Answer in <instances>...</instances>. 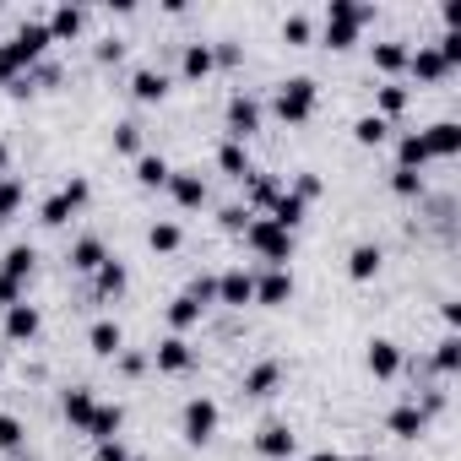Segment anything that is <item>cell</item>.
Segmentation results:
<instances>
[{"instance_id":"cell-1","label":"cell","mask_w":461,"mask_h":461,"mask_svg":"<svg viewBox=\"0 0 461 461\" xmlns=\"http://www.w3.org/2000/svg\"><path fill=\"white\" fill-rule=\"evenodd\" d=\"M245 245H250L272 272H288V261H294V234H283V228H277L267 212H250V222H245Z\"/></svg>"},{"instance_id":"cell-2","label":"cell","mask_w":461,"mask_h":461,"mask_svg":"<svg viewBox=\"0 0 461 461\" xmlns=\"http://www.w3.org/2000/svg\"><path fill=\"white\" fill-rule=\"evenodd\" d=\"M375 23V6H358V0H331L326 6V44L331 50H353L358 44V28Z\"/></svg>"},{"instance_id":"cell-3","label":"cell","mask_w":461,"mask_h":461,"mask_svg":"<svg viewBox=\"0 0 461 461\" xmlns=\"http://www.w3.org/2000/svg\"><path fill=\"white\" fill-rule=\"evenodd\" d=\"M315 104H321V87H315L310 77H288V82L277 87V98H272V114H277L283 125H304V120L315 114Z\"/></svg>"},{"instance_id":"cell-4","label":"cell","mask_w":461,"mask_h":461,"mask_svg":"<svg viewBox=\"0 0 461 461\" xmlns=\"http://www.w3.org/2000/svg\"><path fill=\"white\" fill-rule=\"evenodd\" d=\"M217 402L212 396H190L185 402V412H179V434H185V445H206L212 434H217Z\"/></svg>"},{"instance_id":"cell-5","label":"cell","mask_w":461,"mask_h":461,"mask_svg":"<svg viewBox=\"0 0 461 461\" xmlns=\"http://www.w3.org/2000/svg\"><path fill=\"white\" fill-rule=\"evenodd\" d=\"M55 39H50V28L44 23H23L12 39H6V50H12V66L23 71V66H33V60H44V50H50Z\"/></svg>"},{"instance_id":"cell-6","label":"cell","mask_w":461,"mask_h":461,"mask_svg":"<svg viewBox=\"0 0 461 461\" xmlns=\"http://www.w3.org/2000/svg\"><path fill=\"white\" fill-rule=\"evenodd\" d=\"M261 131V104L250 98V93H234V98H228V141H250Z\"/></svg>"},{"instance_id":"cell-7","label":"cell","mask_w":461,"mask_h":461,"mask_svg":"<svg viewBox=\"0 0 461 461\" xmlns=\"http://www.w3.org/2000/svg\"><path fill=\"white\" fill-rule=\"evenodd\" d=\"M152 364H158V375H190L195 369V348L185 337H163L152 348Z\"/></svg>"},{"instance_id":"cell-8","label":"cell","mask_w":461,"mask_h":461,"mask_svg":"<svg viewBox=\"0 0 461 461\" xmlns=\"http://www.w3.org/2000/svg\"><path fill=\"white\" fill-rule=\"evenodd\" d=\"M217 304H228V310H245V304H256V277H250L245 267L222 272V277H217Z\"/></svg>"},{"instance_id":"cell-9","label":"cell","mask_w":461,"mask_h":461,"mask_svg":"<svg viewBox=\"0 0 461 461\" xmlns=\"http://www.w3.org/2000/svg\"><path fill=\"white\" fill-rule=\"evenodd\" d=\"M407 71H412V82H423V87H439V82L450 77V66L439 60V50H434V44L407 50Z\"/></svg>"},{"instance_id":"cell-10","label":"cell","mask_w":461,"mask_h":461,"mask_svg":"<svg viewBox=\"0 0 461 461\" xmlns=\"http://www.w3.org/2000/svg\"><path fill=\"white\" fill-rule=\"evenodd\" d=\"M168 195H174L185 212H195V206H206V179H201L195 168H174V174H168Z\"/></svg>"},{"instance_id":"cell-11","label":"cell","mask_w":461,"mask_h":461,"mask_svg":"<svg viewBox=\"0 0 461 461\" xmlns=\"http://www.w3.org/2000/svg\"><path fill=\"white\" fill-rule=\"evenodd\" d=\"M364 364H369L375 380H396V375H402V348H396L391 337H375L369 353H364Z\"/></svg>"},{"instance_id":"cell-12","label":"cell","mask_w":461,"mask_h":461,"mask_svg":"<svg viewBox=\"0 0 461 461\" xmlns=\"http://www.w3.org/2000/svg\"><path fill=\"white\" fill-rule=\"evenodd\" d=\"M418 136H423L429 158H456V152H461V125H456V120H434V125L418 131Z\"/></svg>"},{"instance_id":"cell-13","label":"cell","mask_w":461,"mask_h":461,"mask_svg":"<svg viewBox=\"0 0 461 461\" xmlns=\"http://www.w3.org/2000/svg\"><path fill=\"white\" fill-rule=\"evenodd\" d=\"M277 385H283V364H277V358H261V364H256V369H245V380H240V391H245V396H256V402H261V396H272Z\"/></svg>"},{"instance_id":"cell-14","label":"cell","mask_w":461,"mask_h":461,"mask_svg":"<svg viewBox=\"0 0 461 461\" xmlns=\"http://www.w3.org/2000/svg\"><path fill=\"white\" fill-rule=\"evenodd\" d=\"M256 445H261V456H272V461H294V445H299V434H294L288 423H267V429L256 434Z\"/></svg>"},{"instance_id":"cell-15","label":"cell","mask_w":461,"mask_h":461,"mask_svg":"<svg viewBox=\"0 0 461 461\" xmlns=\"http://www.w3.org/2000/svg\"><path fill=\"white\" fill-rule=\"evenodd\" d=\"M104 261H109V250H104V240H98V234H82V240L71 245V272L93 277V272H98Z\"/></svg>"},{"instance_id":"cell-16","label":"cell","mask_w":461,"mask_h":461,"mask_svg":"<svg viewBox=\"0 0 461 461\" xmlns=\"http://www.w3.org/2000/svg\"><path fill=\"white\" fill-rule=\"evenodd\" d=\"M288 299H294V272H267V277H256V304L277 310V304H288Z\"/></svg>"},{"instance_id":"cell-17","label":"cell","mask_w":461,"mask_h":461,"mask_svg":"<svg viewBox=\"0 0 461 461\" xmlns=\"http://www.w3.org/2000/svg\"><path fill=\"white\" fill-rule=\"evenodd\" d=\"M39 326H44V321H39V310H33L28 299L6 310V342H33V337H39Z\"/></svg>"},{"instance_id":"cell-18","label":"cell","mask_w":461,"mask_h":461,"mask_svg":"<svg viewBox=\"0 0 461 461\" xmlns=\"http://www.w3.org/2000/svg\"><path fill=\"white\" fill-rule=\"evenodd\" d=\"M385 429H391L396 439H418V434H429V412H423L418 402H407V407H396V412L385 418Z\"/></svg>"},{"instance_id":"cell-19","label":"cell","mask_w":461,"mask_h":461,"mask_svg":"<svg viewBox=\"0 0 461 461\" xmlns=\"http://www.w3.org/2000/svg\"><path fill=\"white\" fill-rule=\"evenodd\" d=\"M212 71H217L212 44H185V55H179V77H185V82H206Z\"/></svg>"},{"instance_id":"cell-20","label":"cell","mask_w":461,"mask_h":461,"mask_svg":"<svg viewBox=\"0 0 461 461\" xmlns=\"http://www.w3.org/2000/svg\"><path fill=\"white\" fill-rule=\"evenodd\" d=\"M131 98H136V104H163V98H168V77L152 71V66H141V71L131 77Z\"/></svg>"},{"instance_id":"cell-21","label":"cell","mask_w":461,"mask_h":461,"mask_svg":"<svg viewBox=\"0 0 461 461\" xmlns=\"http://www.w3.org/2000/svg\"><path fill=\"white\" fill-rule=\"evenodd\" d=\"M380 261H385L380 245H353V250H348V277H353V283H375V277H380Z\"/></svg>"},{"instance_id":"cell-22","label":"cell","mask_w":461,"mask_h":461,"mask_svg":"<svg viewBox=\"0 0 461 461\" xmlns=\"http://www.w3.org/2000/svg\"><path fill=\"white\" fill-rule=\"evenodd\" d=\"M125 283H131V272H125V261H114V256L93 272V294H98V299H120Z\"/></svg>"},{"instance_id":"cell-23","label":"cell","mask_w":461,"mask_h":461,"mask_svg":"<svg viewBox=\"0 0 461 461\" xmlns=\"http://www.w3.org/2000/svg\"><path fill=\"white\" fill-rule=\"evenodd\" d=\"M60 407H66V423H71V429H87V423H93V412H98V396H93L87 385H71Z\"/></svg>"},{"instance_id":"cell-24","label":"cell","mask_w":461,"mask_h":461,"mask_svg":"<svg viewBox=\"0 0 461 461\" xmlns=\"http://www.w3.org/2000/svg\"><path fill=\"white\" fill-rule=\"evenodd\" d=\"M120 429H125V407H120V402H98V412H93V423H87L82 434H93V439H120Z\"/></svg>"},{"instance_id":"cell-25","label":"cell","mask_w":461,"mask_h":461,"mask_svg":"<svg viewBox=\"0 0 461 461\" xmlns=\"http://www.w3.org/2000/svg\"><path fill=\"white\" fill-rule=\"evenodd\" d=\"M44 28H50L55 44H66V39H77V33L87 28V12H82V6H55V17H50Z\"/></svg>"},{"instance_id":"cell-26","label":"cell","mask_w":461,"mask_h":461,"mask_svg":"<svg viewBox=\"0 0 461 461\" xmlns=\"http://www.w3.org/2000/svg\"><path fill=\"white\" fill-rule=\"evenodd\" d=\"M168 174H174V168H168L163 152H141V158H136V185H141V190H163Z\"/></svg>"},{"instance_id":"cell-27","label":"cell","mask_w":461,"mask_h":461,"mask_svg":"<svg viewBox=\"0 0 461 461\" xmlns=\"http://www.w3.org/2000/svg\"><path fill=\"white\" fill-rule=\"evenodd\" d=\"M267 217H272V222H277V228H283V234H294V228H299V222H304V201H299V195H294V190H283V195H277V201H272V206H267Z\"/></svg>"},{"instance_id":"cell-28","label":"cell","mask_w":461,"mask_h":461,"mask_svg":"<svg viewBox=\"0 0 461 461\" xmlns=\"http://www.w3.org/2000/svg\"><path fill=\"white\" fill-rule=\"evenodd\" d=\"M87 348H93L98 358H114V353L125 348V331H120V321H98V326L87 331Z\"/></svg>"},{"instance_id":"cell-29","label":"cell","mask_w":461,"mask_h":461,"mask_svg":"<svg viewBox=\"0 0 461 461\" xmlns=\"http://www.w3.org/2000/svg\"><path fill=\"white\" fill-rule=\"evenodd\" d=\"M217 168H222L228 179H250V174H256V168H250V152H245L240 141H222V147H217Z\"/></svg>"},{"instance_id":"cell-30","label":"cell","mask_w":461,"mask_h":461,"mask_svg":"<svg viewBox=\"0 0 461 461\" xmlns=\"http://www.w3.org/2000/svg\"><path fill=\"white\" fill-rule=\"evenodd\" d=\"M147 245H152V256H174V250L185 245V228L163 217V222H152V228H147Z\"/></svg>"},{"instance_id":"cell-31","label":"cell","mask_w":461,"mask_h":461,"mask_svg":"<svg viewBox=\"0 0 461 461\" xmlns=\"http://www.w3.org/2000/svg\"><path fill=\"white\" fill-rule=\"evenodd\" d=\"M33 267H39V250H33V245H12V250H6V261H0V272L17 277V283H28V277H33Z\"/></svg>"},{"instance_id":"cell-32","label":"cell","mask_w":461,"mask_h":461,"mask_svg":"<svg viewBox=\"0 0 461 461\" xmlns=\"http://www.w3.org/2000/svg\"><path fill=\"white\" fill-rule=\"evenodd\" d=\"M375 71H385V77L407 71V44H402V39H385V44H375Z\"/></svg>"},{"instance_id":"cell-33","label":"cell","mask_w":461,"mask_h":461,"mask_svg":"<svg viewBox=\"0 0 461 461\" xmlns=\"http://www.w3.org/2000/svg\"><path fill=\"white\" fill-rule=\"evenodd\" d=\"M402 109H407V87H396V82H385V87H375V114H380L385 125H391V120H396Z\"/></svg>"},{"instance_id":"cell-34","label":"cell","mask_w":461,"mask_h":461,"mask_svg":"<svg viewBox=\"0 0 461 461\" xmlns=\"http://www.w3.org/2000/svg\"><path fill=\"white\" fill-rule=\"evenodd\" d=\"M423 163H429V147H423V136L412 131V136H402L396 141V168H412V174H423Z\"/></svg>"},{"instance_id":"cell-35","label":"cell","mask_w":461,"mask_h":461,"mask_svg":"<svg viewBox=\"0 0 461 461\" xmlns=\"http://www.w3.org/2000/svg\"><path fill=\"white\" fill-rule=\"evenodd\" d=\"M195 321H201V304H195L190 294H179V299L168 304V331H174V337H185V331H190Z\"/></svg>"},{"instance_id":"cell-36","label":"cell","mask_w":461,"mask_h":461,"mask_svg":"<svg viewBox=\"0 0 461 461\" xmlns=\"http://www.w3.org/2000/svg\"><path fill=\"white\" fill-rule=\"evenodd\" d=\"M353 141H358V147H385V141H391V125H385L380 114H364V120L353 125Z\"/></svg>"},{"instance_id":"cell-37","label":"cell","mask_w":461,"mask_h":461,"mask_svg":"<svg viewBox=\"0 0 461 461\" xmlns=\"http://www.w3.org/2000/svg\"><path fill=\"white\" fill-rule=\"evenodd\" d=\"M245 185H250V206H256V212H261V206H272V201L283 195V185H277V179H267V174H250Z\"/></svg>"},{"instance_id":"cell-38","label":"cell","mask_w":461,"mask_h":461,"mask_svg":"<svg viewBox=\"0 0 461 461\" xmlns=\"http://www.w3.org/2000/svg\"><path fill=\"white\" fill-rule=\"evenodd\" d=\"M434 369H439V375H456V369H461V337H456V331L434 348Z\"/></svg>"},{"instance_id":"cell-39","label":"cell","mask_w":461,"mask_h":461,"mask_svg":"<svg viewBox=\"0 0 461 461\" xmlns=\"http://www.w3.org/2000/svg\"><path fill=\"white\" fill-rule=\"evenodd\" d=\"M17 212H23V185L6 174V179H0V222H12Z\"/></svg>"},{"instance_id":"cell-40","label":"cell","mask_w":461,"mask_h":461,"mask_svg":"<svg viewBox=\"0 0 461 461\" xmlns=\"http://www.w3.org/2000/svg\"><path fill=\"white\" fill-rule=\"evenodd\" d=\"M114 152H125V158H141V125H114Z\"/></svg>"},{"instance_id":"cell-41","label":"cell","mask_w":461,"mask_h":461,"mask_svg":"<svg viewBox=\"0 0 461 461\" xmlns=\"http://www.w3.org/2000/svg\"><path fill=\"white\" fill-rule=\"evenodd\" d=\"M391 190H396L402 201H412V195H423V174H412V168H391Z\"/></svg>"},{"instance_id":"cell-42","label":"cell","mask_w":461,"mask_h":461,"mask_svg":"<svg viewBox=\"0 0 461 461\" xmlns=\"http://www.w3.org/2000/svg\"><path fill=\"white\" fill-rule=\"evenodd\" d=\"M23 434H28V429H23V418H17V412H0V450H17V445H23Z\"/></svg>"},{"instance_id":"cell-43","label":"cell","mask_w":461,"mask_h":461,"mask_svg":"<svg viewBox=\"0 0 461 461\" xmlns=\"http://www.w3.org/2000/svg\"><path fill=\"white\" fill-rule=\"evenodd\" d=\"M310 17L304 12H294V17H283V44H310Z\"/></svg>"},{"instance_id":"cell-44","label":"cell","mask_w":461,"mask_h":461,"mask_svg":"<svg viewBox=\"0 0 461 461\" xmlns=\"http://www.w3.org/2000/svg\"><path fill=\"white\" fill-rule=\"evenodd\" d=\"M60 195H66V206H71V212H82V206H87V195H93V185H87L82 174H71V179L60 185Z\"/></svg>"},{"instance_id":"cell-45","label":"cell","mask_w":461,"mask_h":461,"mask_svg":"<svg viewBox=\"0 0 461 461\" xmlns=\"http://www.w3.org/2000/svg\"><path fill=\"white\" fill-rule=\"evenodd\" d=\"M23 299H28V283H17V277L0 272V315H6L12 304H23Z\"/></svg>"},{"instance_id":"cell-46","label":"cell","mask_w":461,"mask_h":461,"mask_svg":"<svg viewBox=\"0 0 461 461\" xmlns=\"http://www.w3.org/2000/svg\"><path fill=\"white\" fill-rule=\"evenodd\" d=\"M66 217H71V206H66V195H50V201L39 206V222H44V228H60Z\"/></svg>"},{"instance_id":"cell-47","label":"cell","mask_w":461,"mask_h":461,"mask_svg":"<svg viewBox=\"0 0 461 461\" xmlns=\"http://www.w3.org/2000/svg\"><path fill=\"white\" fill-rule=\"evenodd\" d=\"M114 364H120V375H125V380H136V375H147V364H152V358H147V353L120 348V353H114Z\"/></svg>"},{"instance_id":"cell-48","label":"cell","mask_w":461,"mask_h":461,"mask_svg":"<svg viewBox=\"0 0 461 461\" xmlns=\"http://www.w3.org/2000/svg\"><path fill=\"white\" fill-rule=\"evenodd\" d=\"M93 55H98V66H120V60H125V39H104Z\"/></svg>"},{"instance_id":"cell-49","label":"cell","mask_w":461,"mask_h":461,"mask_svg":"<svg viewBox=\"0 0 461 461\" xmlns=\"http://www.w3.org/2000/svg\"><path fill=\"white\" fill-rule=\"evenodd\" d=\"M185 294H190V299H195V304H201V310H206V304H212V299H217V277H195V283H190V288H185Z\"/></svg>"},{"instance_id":"cell-50","label":"cell","mask_w":461,"mask_h":461,"mask_svg":"<svg viewBox=\"0 0 461 461\" xmlns=\"http://www.w3.org/2000/svg\"><path fill=\"white\" fill-rule=\"evenodd\" d=\"M294 195H299V201L310 206V201L321 195V174H299V179H294Z\"/></svg>"},{"instance_id":"cell-51","label":"cell","mask_w":461,"mask_h":461,"mask_svg":"<svg viewBox=\"0 0 461 461\" xmlns=\"http://www.w3.org/2000/svg\"><path fill=\"white\" fill-rule=\"evenodd\" d=\"M245 222H250V206H228V212H222V228H228V234H245Z\"/></svg>"},{"instance_id":"cell-52","label":"cell","mask_w":461,"mask_h":461,"mask_svg":"<svg viewBox=\"0 0 461 461\" xmlns=\"http://www.w3.org/2000/svg\"><path fill=\"white\" fill-rule=\"evenodd\" d=\"M98 461H131V450L120 439H98Z\"/></svg>"},{"instance_id":"cell-53","label":"cell","mask_w":461,"mask_h":461,"mask_svg":"<svg viewBox=\"0 0 461 461\" xmlns=\"http://www.w3.org/2000/svg\"><path fill=\"white\" fill-rule=\"evenodd\" d=\"M439 17H445V33H461V0H445Z\"/></svg>"},{"instance_id":"cell-54","label":"cell","mask_w":461,"mask_h":461,"mask_svg":"<svg viewBox=\"0 0 461 461\" xmlns=\"http://www.w3.org/2000/svg\"><path fill=\"white\" fill-rule=\"evenodd\" d=\"M439 321L456 331V326H461V304H456V299H445V304H439Z\"/></svg>"},{"instance_id":"cell-55","label":"cell","mask_w":461,"mask_h":461,"mask_svg":"<svg viewBox=\"0 0 461 461\" xmlns=\"http://www.w3.org/2000/svg\"><path fill=\"white\" fill-rule=\"evenodd\" d=\"M0 82H17V66H12V50L0 44Z\"/></svg>"},{"instance_id":"cell-56","label":"cell","mask_w":461,"mask_h":461,"mask_svg":"<svg viewBox=\"0 0 461 461\" xmlns=\"http://www.w3.org/2000/svg\"><path fill=\"white\" fill-rule=\"evenodd\" d=\"M6 168H12V147L0 141V179H6Z\"/></svg>"},{"instance_id":"cell-57","label":"cell","mask_w":461,"mask_h":461,"mask_svg":"<svg viewBox=\"0 0 461 461\" xmlns=\"http://www.w3.org/2000/svg\"><path fill=\"white\" fill-rule=\"evenodd\" d=\"M310 461H342V456H337V450H315Z\"/></svg>"},{"instance_id":"cell-58","label":"cell","mask_w":461,"mask_h":461,"mask_svg":"<svg viewBox=\"0 0 461 461\" xmlns=\"http://www.w3.org/2000/svg\"><path fill=\"white\" fill-rule=\"evenodd\" d=\"M0 369H6V358H0Z\"/></svg>"},{"instance_id":"cell-59","label":"cell","mask_w":461,"mask_h":461,"mask_svg":"<svg viewBox=\"0 0 461 461\" xmlns=\"http://www.w3.org/2000/svg\"><path fill=\"white\" fill-rule=\"evenodd\" d=\"M131 461H141V456H131Z\"/></svg>"}]
</instances>
